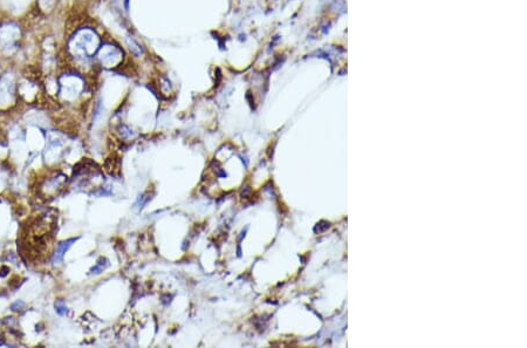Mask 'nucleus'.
<instances>
[{
  "label": "nucleus",
  "instance_id": "1",
  "mask_svg": "<svg viewBox=\"0 0 527 348\" xmlns=\"http://www.w3.org/2000/svg\"><path fill=\"white\" fill-rule=\"evenodd\" d=\"M73 242H74V239H70V241L63 242V243H61V244L57 245L56 251H55V253H54V256H53V263L61 262L62 258H63V255H65L67 250L69 249V246L72 245L70 243H73Z\"/></svg>",
  "mask_w": 527,
  "mask_h": 348
},
{
  "label": "nucleus",
  "instance_id": "2",
  "mask_svg": "<svg viewBox=\"0 0 527 348\" xmlns=\"http://www.w3.org/2000/svg\"><path fill=\"white\" fill-rule=\"evenodd\" d=\"M56 310H57V312H59L60 314H63V313L66 312L65 310H67V309H66L65 306H63L62 303H57L56 304Z\"/></svg>",
  "mask_w": 527,
  "mask_h": 348
}]
</instances>
